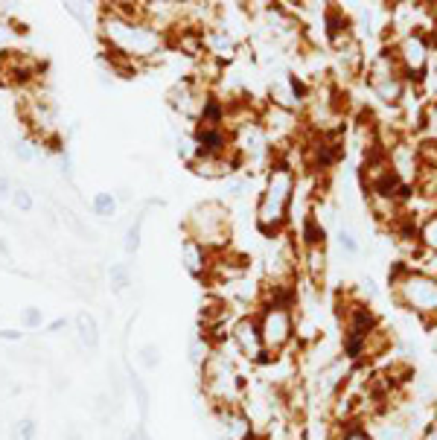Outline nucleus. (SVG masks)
<instances>
[{"mask_svg":"<svg viewBox=\"0 0 437 440\" xmlns=\"http://www.w3.org/2000/svg\"><path fill=\"white\" fill-rule=\"evenodd\" d=\"M297 181L301 175L297 169L277 157L263 175V187L256 195L254 207V225L266 239H277L292 231V210H294V195H297Z\"/></svg>","mask_w":437,"mask_h":440,"instance_id":"nucleus-1","label":"nucleus"},{"mask_svg":"<svg viewBox=\"0 0 437 440\" xmlns=\"http://www.w3.org/2000/svg\"><path fill=\"white\" fill-rule=\"evenodd\" d=\"M99 35L105 41V50L123 62L141 67L152 58H157L167 47V35L157 32L146 18L141 21H129V18L114 15L105 4L99 9Z\"/></svg>","mask_w":437,"mask_h":440,"instance_id":"nucleus-2","label":"nucleus"},{"mask_svg":"<svg viewBox=\"0 0 437 440\" xmlns=\"http://www.w3.org/2000/svg\"><path fill=\"white\" fill-rule=\"evenodd\" d=\"M391 301L411 312L426 330L437 327V274L420 266H411L408 259H396L388 268Z\"/></svg>","mask_w":437,"mask_h":440,"instance_id":"nucleus-3","label":"nucleus"},{"mask_svg":"<svg viewBox=\"0 0 437 440\" xmlns=\"http://www.w3.org/2000/svg\"><path fill=\"white\" fill-rule=\"evenodd\" d=\"M184 236L202 242L204 248L216 251H225L233 245V213L225 202L218 198H207V202H198L187 219L181 222Z\"/></svg>","mask_w":437,"mask_h":440,"instance_id":"nucleus-4","label":"nucleus"},{"mask_svg":"<svg viewBox=\"0 0 437 440\" xmlns=\"http://www.w3.org/2000/svg\"><path fill=\"white\" fill-rule=\"evenodd\" d=\"M365 85L367 91L373 93V99H379L382 105L400 111L403 99L408 93V82L405 76L400 70V65H396V56L388 44H382L376 53H367V65H365Z\"/></svg>","mask_w":437,"mask_h":440,"instance_id":"nucleus-5","label":"nucleus"},{"mask_svg":"<svg viewBox=\"0 0 437 440\" xmlns=\"http://www.w3.org/2000/svg\"><path fill=\"white\" fill-rule=\"evenodd\" d=\"M385 44L393 50L396 65H400L405 82L411 88H420L431 73V58H434L429 32L426 30H408V32H400L396 38H388Z\"/></svg>","mask_w":437,"mask_h":440,"instance_id":"nucleus-6","label":"nucleus"},{"mask_svg":"<svg viewBox=\"0 0 437 440\" xmlns=\"http://www.w3.org/2000/svg\"><path fill=\"white\" fill-rule=\"evenodd\" d=\"M256 321H260L263 344L271 358L289 356V350L297 344V309L263 301L256 306Z\"/></svg>","mask_w":437,"mask_h":440,"instance_id":"nucleus-7","label":"nucleus"},{"mask_svg":"<svg viewBox=\"0 0 437 440\" xmlns=\"http://www.w3.org/2000/svg\"><path fill=\"white\" fill-rule=\"evenodd\" d=\"M260 123L271 140V146L277 152V157L286 155L289 149H294L301 140L306 137V123H304V114L301 111H289V108H280L274 103H266L260 105Z\"/></svg>","mask_w":437,"mask_h":440,"instance_id":"nucleus-8","label":"nucleus"},{"mask_svg":"<svg viewBox=\"0 0 437 440\" xmlns=\"http://www.w3.org/2000/svg\"><path fill=\"white\" fill-rule=\"evenodd\" d=\"M230 342L233 347L240 350L242 362L251 365V368H260L268 362V353H266V344H263V332H260V321H256V312H245L236 318V324L230 330Z\"/></svg>","mask_w":437,"mask_h":440,"instance_id":"nucleus-9","label":"nucleus"},{"mask_svg":"<svg viewBox=\"0 0 437 440\" xmlns=\"http://www.w3.org/2000/svg\"><path fill=\"white\" fill-rule=\"evenodd\" d=\"M44 73V62H38L30 53H4L0 56V85L9 88H32L38 76Z\"/></svg>","mask_w":437,"mask_h":440,"instance_id":"nucleus-10","label":"nucleus"},{"mask_svg":"<svg viewBox=\"0 0 437 440\" xmlns=\"http://www.w3.org/2000/svg\"><path fill=\"white\" fill-rule=\"evenodd\" d=\"M321 38H324V44L335 53V50H341L353 41H359V35H356V27L350 21V15L344 12V6L339 4H327L324 12H321Z\"/></svg>","mask_w":437,"mask_h":440,"instance_id":"nucleus-11","label":"nucleus"},{"mask_svg":"<svg viewBox=\"0 0 437 440\" xmlns=\"http://www.w3.org/2000/svg\"><path fill=\"white\" fill-rule=\"evenodd\" d=\"M213 414L218 420V426H222V440H263L248 420V414L242 411V406L213 408Z\"/></svg>","mask_w":437,"mask_h":440,"instance_id":"nucleus-12","label":"nucleus"},{"mask_svg":"<svg viewBox=\"0 0 437 440\" xmlns=\"http://www.w3.org/2000/svg\"><path fill=\"white\" fill-rule=\"evenodd\" d=\"M193 137L202 155H213V157H230L233 155V137L230 129L225 126H204V123H193Z\"/></svg>","mask_w":437,"mask_h":440,"instance_id":"nucleus-13","label":"nucleus"},{"mask_svg":"<svg viewBox=\"0 0 437 440\" xmlns=\"http://www.w3.org/2000/svg\"><path fill=\"white\" fill-rule=\"evenodd\" d=\"M327 271H330V254L327 245H309L301 248V277L312 289L321 292L327 286Z\"/></svg>","mask_w":437,"mask_h":440,"instance_id":"nucleus-14","label":"nucleus"},{"mask_svg":"<svg viewBox=\"0 0 437 440\" xmlns=\"http://www.w3.org/2000/svg\"><path fill=\"white\" fill-rule=\"evenodd\" d=\"M190 172L198 178H207V181H222V178H233L236 172H242L236 155L230 157H213V155H198L190 164Z\"/></svg>","mask_w":437,"mask_h":440,"instance_id":"nucleus-15","label":"nucleus"},{"mask_svg":"<svg viewBox=\"0 0 437 440\" xmlns=\"http://www.w3.org/2000/svg\"><path fill=\"white\" fill-rule=\"evenodd\" d=\"M240 53V38H233L230 32H225L222 27H213L204 32V56L213 58L218 65H228Z\"/></svg>","mask_w":437,"mask_h":440,"instance_id":"nucleus-16","label":"nucleus"},{"mask_svg":"<svg viewBox=\"0 0 437 440\" xmlns=\"http://www.w3.org/2000/svg\"><path fill=\"white\" fill-rule=\"evenodd\" d=\"M181 263H184V268H187L190 277L207 280L210 277V266H213V251L204 248L202 242H195V239L184 236V242H181Z\"/></svg>","mask_w":437,"mask_h":440,"instance_id":"nucleus-17","label":"nucleus"},{"mask_svg":"<svg viewBox=\"0 0 437 440\" xmlns=\"http://www.w3.org/2000/svg\"><path fill=\"white\" fill-rule=\"evenodd\" d=\"M330 440H376L362 420H335L330 426Z\"/></svg>","mask_w":437,"mask_h":440,"instance_id":"nucleus-18","label":"nucleus"},{"mask_svg":"<svg viewBox=\"0 0 437 440\" xmlns=\"http://www.w3.org/2000/svg\"><path fill=\"white\" fill-rule=\"evenodd\" d=\"M76 332H79V342H82L88 350H96L99 347V324H96V318L91 312H79L76 315Z\"/></svg>","mask_w":437,"mask_h":440,"instance_id":"nucleus-19","label":"nucleus"},{"mask_svg":"<svg viewBox=\"0 0 437 440\" xmlns=\"http://www.w3.org/2000/svg\"><path fill=\"white\" fill-rule=\"evenodd\" d=\"M420 248H423V254L437 257V210H431L420 219Z\"/></svg>","mask_w":437,"mask_h":440,"instance_id":"nucleus-20","label":"nucleus"},{"mask_svg":"<svg viewBox=\"0 0 437 440\" xmlns=\"http://www.w3.org/2000/svg\"><path fill=\"white\" fill-rule=\"evenodd\" d=\"M91 210H93V216H99V219H111V216L117 213V195L108 193V190L96 193V195L91 198Z\"/></svg>","mask_w":437,"mask_h":440,"instance_id":"nucleus-21","label":"nucleus"},{"mask_svg":"<svg viewBox=\"0 0 437 440\" xmlns=\"http://www.w3.org/2000/svg\"><path fill=\"white\" fill-rule=\"evenodd\" d=\"M335 242H339V248H341L347 257H359V254H362L359 236H356V231L347 228V225H341L339 231H335Z\"/></svg>","mask_w":437,"mask_h":440,"instance_id":"nucleus-22","label":"nucleus"},{"mask_svg":"<svg viewBox=\"0 0 437 440\" xmlns=\"http://www.w3.org/2000/svg\"><path fill=\"white\" fill-rule=\"evenodd\" d=\"M129 385H131V391H134V399H137V411H141V420H146V414H149V391H146V385H143V379L137 376L134 370H129Z\"/></svg>","mask_w":437,"mask_h":440,"instance_id":"nucleus-23","label":"nucleus"},{"mask_svg":"<svg viewBox=\"0 0 437 440\" xmlns=\"http://www.w3.org/2000/svg\"><path fill=\"white\" fill-rule=\"evenodd\" d=\"M108 280H111V289L114 292H126L131 286V268H129V263H111Z\"/></svg>","mask_w":437,"mask_h":440,"instance_id":"nucleus-24","label":"nucleus"},{"mask_svg":"<svg viewBox=\"0 0 437 440\" xmlns=\"http://www.w3.org/2000/svg\"><path fill=\"white\" fill-rule=\"evenodd\" d=\"M143 213H137L134 216V222L129 225V231H126V239H123V248H126V254H137L141 251V233H143Z\"/></svg>","mask_w":437,"mask_h":440,"instance_id":"nucleus-25","label":"nucleus"},{"mask_svg":"<svg viewBox=\"0 0 437 440\" xmlns=\"http://www.w3.org/2000/svg\"><path fill=\"white\" fill-rule=\"evenodd\" d=\"M38 437V423L32 417H21L12 426V440H35Z\"/></svg>","mask_w":437,"mask_h":440,"instance_id":"nucleus-26","label":"nucleus"},{"mask_svg":"<svg viewBox=\"0 0 437 440\" xmlns=\"http://www.w3.org/2000/svg\"><path fill=\"white\" fill-rule=\"evenodd\" d=\"M137 358H141V365L146 370H155L157 365H161V347H157V344H143L141 350H137Z\"/></svg>","mask_w":437,"mask_h":440,"instance_id":"nucleus-27","label":"nucleus"},{"mask_svg":"<svg viewBox=\"0 0 437 440\" xmlns=\"http://www.w3.org/2000/svg\"><path fill=\"white\" fill-rule=\"evenodd\" d=\"M21 324H24V330H41L44 312L38 309V306H24L21 309Z\"/></svg>","mask_w":437,"mask_h":440,"instance_id":"nucleus-28","label":"nucleus"},{"mask_svg":"<svg viewBox=\"0 0 437 440\" xmlns=\"http://www.w3.org/2000/svg\"><path fill=\"white\" fill-rule=\"evenodd\" d=\"M12 205H15V210H21V213H32V210H35V198H32L30 190L18 187V190L12 193Z\"/></svg>","mask_w":437,"mask_h":440,"instance_id":"nucleus-29","label":"nucleus"},{"mask_svg":"<svg viewBox=\"0 0 437 440\" xmlns=\"http://www.w3.org/2000/svg\"><path fill=\"white\" fill-rule=\"evenodd\" d=\"M62 219H65V225H67L76 236H82V239H88V236H91V233H88V228H85L82 222H79V216H76L73 210H67V207H65V210H62Z\"/></svg>","mask_w":437,"mask_h":440,"instance_id":"nucleus-30","label":"nucleus"},{"mask_svg":"<svg viewBox=\"0 0 437 440\" xmlns=\"http://www.w3.org/2000/svg\"><path fill=\"white\" fill-rule=\"evenodd\" d=\"M15 155H18V157H21V161H24V164H32L38 152L32 149V143H15Z\"/></svg>","mask_w":437,"mask_h":440,"instance_id":"nucleus-31","label":"nucleus"},{"mask_svg":"<svg viewBox=\"0 0 437 440\" xmlns=\"http://www.w3.org/2000/svg\"><path fill=\"white\" fill-rule=\"evenodd\" d=\"M67 324H70V321H67V318H56V321H50V324H47L44 330H47L50 335H56V332H62V330H67Z\"/></svg>","mask_w":437,"mask_h":440,"instance_id":"nucleus-32","label":"nucleus"},{"mask_svg":"<svg viewBox=\"0 0 437 440\" xmlns=\"http://www.w3.org/2000/svg\"><path fill=\"white\" fill-rule=\"evenodd\" d=\"M21 338H24V332H18V330H12V327L0 330V342H21Z\"/></svg>","mask_w":437,"mask_h":440,"instance_id":"nucleus-33","label":"nucleus"},{"mask_svg":"<svg viewBox=\"0 0 437 440\" xmlns=\"http://www.w3.org/2000/svg\"><path fill=\"white\" fill-rule=\"evenodd\" d=\"M12 193H15L12 178H9V175H0V198H6V195H12Z\"/></svg>","mask_w":437,"mask_h":440,"instance_id":"nucleus-34","label":"nucleus"},{"mask_svg":"<svg viewBox=\"0 0 437 440\" xmlns=\"http://www.w3.org/2000/svg\"><path fill=\"white\" fill-rule=\"evenodd\" d=\"M62 157V172H65V178H70L73 175V164H70V152H65V155H58Z\"/></svg>","mask_w":437,"mask_h":440,"instance_id":"nucleus-35","label":"nucleus"},{"mask_svg":"<svg viewBox=\"0 0 437 440\" xmlns=\"http://www.w3.org/2000/svg\"><path fill=\"white\" fill-rule=\"evenodd\" d=\"M0 254H4V257H9V245L4 242V239H0Z\"/></svg>","mask_w":437,"mask_h":440,"instance_id":"nucleus-36","label":"nucleus"},{"mask_svg":"<svg viewBox=\"0 0 437 440\" xmlns=\"http://www.w3.org/2000/svg\"><path fill=\"white\" fill-rule=\"evenodd\" d=\"M137 437H141V440H149V434H146L143 429H141V432H137Z\"/></svg>","mask_w":437,"mask_h":440,"instance_id":"nucleus-37","label":"nucleus"},{"mask_svg":"<svg viewBox=\"0 0 437 440\" xmlns=\"http://www.w3.org/2000/svg\"><path fill=\"white\" fill-rule=\"evenodd\" d=\"M67 440H82V437H79L76 432H70V434H67Z\"/></svg>","mask_w":437,"mask_h":440,"instance_id":"nucleus-38","label":"nucleus"},{"mask_svg":"<svg viewBox=\"0 0 437 440\" xmlns=\"http://www.w3.org/2000/svg\"><path fill=\"white\" fill-rule=\"evenodd\" d=\"M218 440H222V437H218Z\"/></svg>","mask_w":437,"mask_h":440,"instance_id":"nucleus-39","label":"nucleus"}]
</instances>
